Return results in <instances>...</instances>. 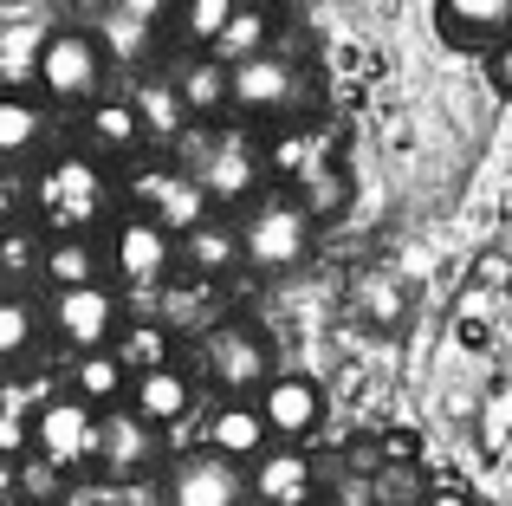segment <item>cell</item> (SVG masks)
<instances>
[{
  "label": "cell",
  "instance_id": "6da1fadb",
  "mask_svg": "<svg viewBox=\"0 0 512 506\" xmlns=\"http://www.w3.org/2000/svg\"><path fill=\"white\" fill-rule=\"evenodd\" d=\"M111 176H104L98 156L72 150V156H46L33 176V215L39 234H98L111 221Z\"/></svg>",
  "mask_w": 512,
  "mask_h": 506
},
{
  "label": "cell",
  "instance_id": "7a4b0ae2",
  "mask_svg": "<svg viewBox=\"0 0 512 506\" xmlns=\"http://www.w3.org/2000/svg\"><path fill=\"white\" fill-rule=\"evenodd\" d=\"M33 85L52 111H91L98 98H111V52L91 26H52L39 39Z\"/></svg>",
  "mask_w": 512,
  "mask_h": 506
},
{
  "label": "cell",
  "instance_id": "3957f363",
  "mask_svg": "<svg viewBox=\"0 0 512 506\" xmlns=\"http://www.w3.org/2000/svg\"><path fill=\"white\" fill-rule=\"evenodd\" d=\"M175 169L195 176V189L208 195V208H240V202H253L260 182H266L260 143H253L247 130H234V124H201L195 137L182 143V163Z\"/></svg>",
  "mask_w": 512,
  "mask_h": 506
},
{
  "label": "cell",
  "instance_id": "277c9868",
  "mask_svg": "<svg viewBox=\"0 0 512 506\" xmlns=\"http://www.w3.org/2000/svg\"><path fill=\"white\" fill-rule=\"evenodd\" d=\"M234 234H240V266H253V273H292L312 253L318 221L299 208L292 189H260L253 202H240Z\"/></svg>",
  "mask_w": 512,
  "mask_h": 506
},
{
  "label": "cell",
  "instance_id": "5b68a950",
  "mask_svg": "<svg viewBox=\"0 0 512 506\" xmlns=\"http://www.w3.org/2000/svg\"><path fill=\"white\" fill-rule=\"evenodd\" d=\"M305 98H312V72L279 46L227 65V111L247 117V124H286V117L305 111Z\"/></svg>",
  "mask_w": 512,
  "mask_h": 506
},
{
  "label": "cell",
  "instance_id": "8992f818",
  "mask_svg": "<svg viewBox=\"0 0 512 506\" xmlns=\"http://www.w3.org/2000/svg\"><path fill=\"white\" fill-rule=\"evenodd\" d=\"M46 331L65 344L72 357L85 351H111L117 331H124V292L117 286H59L46 299Z\"/></svg>",
  "mask_w": 512,
  "mask_h": 506
},
{
  "label": "cell",
  "instance_id": "52a82bcc",
  "mask_svg": "<svg viewBox=\"0 0 512 506\" xmlns=\"http://www.w3.org/2000/svg\"><path fill=\"white\" fill-rule=\"evenodd\" d=\"M201 377L221 396H260V383L273 377V344H266V331L240 325V318L208 325V338H201Z\"/></svg>",
  "mask_w": 512,
  "mask_h": 506
},
{
  "label": "cell",
  "instance_id": "ba28073f",
  "mask_svg": "<svg viewBox=\"0 0 512 506\" xmlns=\"http://www.w3.org/2000/svg\"><path fill=\"white\" fill-rule=\"evenodd\" d=\"M104 260H111V273L124 279V286H169L175 273V234L163 221H150L143 208H124V215L111 221V247H104Z\"/></svg>",
  "mask_w": 512,
  "mask_h": 506
},
{
  "label": "cell",
  "instance_id": "9c48e42d",
  "mask_svg": "<svg viewBox=\"0 0 512 506\" xmlns=\"http://www.w3.org/2000/svg\"><path fill=\"white\" fill-rule=\"evenodd\" d=\"M253 409H260L266 435L273 442H312L318 429H325V383L318 377H299V370H273V377L260 383V396H253Z\"/></svg>",
  "mask_w": 512,
  "mask_h": 506
},
{
  "label": "cell",
  "instance_id": "30bf717a",
  "mask_svg": "<svg viewBox=\"0 0 512 506\" xmlns=\"http://www.w3.org/2000/svg\"><path fill=\"white\" fill-rule=\"evenodd\" d=\"M91 448H98V409L78 403L72 390L33 409V455L39 461H52L59 474H72V468L91 461Z\"/></svg>",
  "mask_w": 512,
  "mask_h": 506
},
{
  "label": "cell",
  "instance_id": "8fae6325",
  "mask_svg": "<svg viewBox=\"0 0 512 506\" xmlns=\"http://www.w3.org/2000/svg\"><path fill=\"white\" fill-rule=\"evenodd\" d=\"M91 461H98L111 481H143V474L163 461V429H150L130 403L98 409V448H91Z\"/></svg>",
  "mask_w": 512,
  "mask_h": 506
},
{
  "label": "cell",
  "instance_id": "7c38bea8",
  "mask_svg": "<svg viewBox=\"0 0 512 506\" xmlns=\"http://www.w3.org/2000/svg\"><path fill=\"white\" fill-rule=\"evenodd\" d=\"M169 506H247V468L214 448H195V455H175L169 461V481H163Z\"/></svg>",
  "mask_w": 512,
  "mask_h": 506
},
{
  "label": "cell",
  "instance_id": "4fadbf2b",
  "mask_svg": "<svg viewBox=\"0 0 512 506\" xmlns=\"http://www.w3.org/2000/svg\"><path fill=\"white\" fill-rule=\"evenodd\" d=\"M52 156V104L39 91H0V169H33Z\"/></svg>",
  "mask_w": 512,
  "mask_h": 506
},
{
  "label": "cell",
  "instance_id": "5bb4252c",
  "mask_svg": "<svg viewBox=\"0 0 512 506\" xmlns=\"http://www.w3.org/2000/svg\"><path fill=\"white\" fill-rule=\"evenodd\" d=\"M312 487H318L312 455L292 448V442L266 448V455L253 461V474H247V494L260 500V506H312Z\"/></svg>",
  "mask_w": 512,
  "mask_h": 506
},
{
  "label": "cell",
  "instance_id": "9a60e30c",
  "mask_svg": "<svg viewBox=\"0 0 512 506\" xmlns=\"http://www.w3.org/2000/svg\"><path fill=\"white\" fill-rule=\"evenodd\" d=\"M169 91H175V111L188 124H221L227 117V65L214 52H188L169 72Z\"/></svg>",
  "mask_w": 512,
  "mask_h": 506
},
{
  "label": "cell",
  "instance_id": "2e32d148",
  "mask_svg": "<svg viewBox=\"0 0 512 506\" xmlns=\"http://www.w3.org/2000/svg\"><path fill=\"white\" fill-rule=\"evenodd\" d=\"M124 403L137 409L150 429H175V422L195 409V377H188V370H175V364L137 370V377H130V390H124Z\"/></svg>",
  "mask_w": 512,
  "mask_h": 506
},
{
  "label": "cell",
  "instance_id": "e0dca14e",
  "mask_svg": "<svg viewBox=\"0 0 512 506\" xmlns=\"http://www.w3.org/2000/svg\"><path fill=\"white\" fill-rule=\"evenodd\" d=\"M435 26L448 46L461 52H487L512 33V0H441L435 7Z\"/></svg>",
  "mask_w": 512,
  "mask_h": 506
},
{
  "label": "cell",
  "instance_id": "ac0fdd59",
  "mask_svg": "<svg viewBox=\"0 0 512 506\" xmlns=\"http://www.w3.org/2000/svg\"><path fill=\"white\" fill-rule=\"evenodd\" d=\"M130 208H143L150 221H163L169 234H188L195 221H208V195L195 189V176H182V169H163V182H137L130 189Z\"/></svg>",
  "mask_w": 512,
  "mask_h": 506
},
{
  "label": "cell",
  "instance_id": "d6986e66",
  "mask_svg": "<svg viewBox=\"0 0 512 506\" xmlns=\"http://www.w3.org/2000/svg\"><path fill=\"white\" fill-rule=\"evenodd\" d=\"M240 266V234H234V221H195L188 234H175V273H188V279H227Z\"/></svg>",
  "mask_w": 512,
  "mask_h": 506
},
{
  "label": "cell",
  "instance_id": "ffe728a7",
  "mask_svg": "<svg viewBox=\"0 0 512 506\" xmlns=\"http://www.w3.org/2000/svg\"><path fill=\"white\" fill-rule=\"evenodd\" d=\"M143 137H150V124H143V111L130 98H98L85 111V156H98V163L143 150Z\"/></svg>",
  "mask_w": 512,
  "mask_h": 506
},
{
  "label": "cell",
  "instance_id": "44dd1931",
  "mask_svg": "<svg viewBox=\"0 0 512 506\" xmlns=\"http://www.w3.org/2000/svg\"><path fill=\"white\" fill-rule=\"evenodd\" d=\"M201 448H214V455H227V461H260L266 448H273V435H266V422H260V409H253V396H227L221 409L208 416V442Z\"/></svg>",
  "mask_w": 512,
  "mask_h": 506
},
{
  "label": "cell",
  "instance_id": "7402d4cb",
  "mask_svg": "<svg viewBox=\"0 0 512 506\" xmlns=\"http://www.w3.org/2000/svg\"><path fill=\"white\" fill-rule=\"evenodd\" d=\"M104 241L98 234H46V266H39V279H46L52 292L59 286H98L104 279Z\"/></svg>",
  "mask_w": 512,
  "mask_h": 506
},
{
  "label": "cell",
  "instance_id": "603a6c76",
  "mask_svg": "<svg viewBox=\"0 0 512 506\" xmlns=\"http://www.w3.org/2000/svg\"><path fill=\"white\" fill-rule=\"evenodd\" d=\"M46 312H39L26 292H0V370H26L46 344Z\"/></svg>",
  "mask_w": 512,
  "mask_h": 506
},
{
  "label": "cell",
  "instance_id": "cb8c5ba5",
  "mask_svg": "<svg viewBox=\"0 0 512 506\" xmlns=\"http://www.w3.org/2000/svg\"><path fill=\"white\" fill-rule=\"evenodd\" d=\"M124 390H130V370L117 364V351H85V357H72V396H78V403L117 409V403H124Z\"/></svg>",
  "mask_w": 512,
  "mask_h": 506
},
{
  "label": "cell",
  "instance_id": "d4e9b609",
  "mask_svg": "<svg viewBox=\"0 0 512 506\" xmlns=\"http://www.w3.org/2000/svg\"><path fill=\"white\" fill-rule=\"evenodd\" d=\"M266 46H273V13H266L260 0H240L234 20L221 26V39H214L208 52L221 65H240V59H253V52H266Z\"/></svg>",
  "mask_w": 512,
  "mask_h": 506
},
{
  "label": "cell",
  "instance_id": "484cf974",
  "mask_svg": "<svg viewBox=\"0 0 512 506\" xmlns=\"http://www.w3.org/2000/svg\"><path fill=\"white\" fill-rule=\"evenodd\" d=\"M39 266H46V234H39V221H7V228H0V279H7L13 292H26L39 279Z\"/></svg>",
  "mask_w": 512,
  "mask_h": 506
},
{
  "label": "cell",
  "instance_id": "4316f807",
  "mask_svg": "<svg viewBox=\"0 0 512 506\" xmlns=\"http://www.w3.org/2000/svg\"><path fill=\"white\" fill-rule=\"evenodd\" d=\"M292 195H299V208L312 221H331L350 202V182H344L338 163H312V169H299V176H292Z\"/></svg>",
  "mask_w": 512,
  "mask_h": 506
},
{
  "label": "cell",
  "instance_id": "83f0119b",
  "mask_svg": "<svg viewBox=\"0 0 512 506\" xmlns=\"http://www.w3.org/2000/svg\"><path fill=\"white\" fill-rule=\"evenodd\" d=\"M240 0H175V33H182V46L208 52L214 39H221V26L234 20Z\"/></svg>",
  "mask_w": 512,
  "mask_h": 506
},
{
  "label": "cell",
  "instance_id": "f1b7e54d",
  "mask_svg": "<svg viewBox=\"0 0 512 506\" xmlns=\"http://www.w3.org/2000/svg\"><path fill=\"white\" fill-rule=\"evenodd\" d=\"M111 351H117V364H124L130 377H137V370H156V364H169V338H163L156 325H124V331H117V344H111Z\"/></svg>",
  "mask_w": 512,
  "mask_h": 506
},
{
  "label": "cell",
  "instance_id": "f546056e",
  "mask_svg": "<svg viewBox=\"0 0 512 506\" xmlns=\"http://www.w3.org/2000/svg\"><path fill=\"white\" fill-rule=\"evenodd\" d=\"M422 468H415V461H383V468H376V500L383 506H422Z\"/></svg>",
  "mask_w": 512,
  "mask_h": 506
},
{
  "label": "cell",
  "instance_id": "4dcf8cb0",
  "mask_svg": "<svg viewBox=\"0 0 512 506\" xmlns=\"http://www.w3.org/2000/svg\"><path fill=\"white\" fill-rule=\"evenodd\" d=\"M33 455V409H20V403H0V461H26Z\"/></svg>",
  "mask_w": 512,
  "mask_h": 506
},
{
  "label": "cell",
  "instance_id": "1f68e13d",
  "mask_svg": "<svg viewBox=\"0 0 512 506\" xmlns=\"http://www.w3.org/2000/svg\"><path fill=\"white\" fill-rule=\"evenodd\" d=\"M13 468H20V494H26V500H52V494H59V481H65V474L52 468V461H39V455L13 461Z\"/></svg>",
  "mask_w": 512,
  "mask_h": 506
},
{
  "label": "cell",
  "instance_id": "d6a6232c",
  "mask_svg": "<svg viewBox=\"0 0 512 506\" xmlns=\"http://www.w3.org/2000/svg\"><path fill=\"white\" fill-rule=\"evenodd\" d=\"M111 13H124V20L163 33V20H175V0H111Z\"/></svg>",
  "mask_w": 512,
  "mask_h": 506
},
{
  "label": "cell",
  "instance_id": "836d02e7",
  "mask_svg": "<svg viewBox=\"0 0 512 506\" xmlns=\"http://www.w3.org/2000/svg\"><path fill=\"white\" fill-rule=\"evenodd\" d=\"M487 85L500 91V98H512V33L500 46H487Z\"/></svg>",
  "mask_w": 512,
  "mask_h": 506
},
{
  "label": "cell",
  "instance_id": "e575fe53",
  "mask_svg": "<svg viewBox=\"0 0 512 506\" xmlns=\"http://www.w3.org/2000/svg\"><path fill=\"white\" fill-rule=\"evenodd\" d=\"M415 455H422V448H415L409 429H389V435H383V461H415Z\"/></svg>",
  "mask_w": 512,
  "mask_h": 506
},
{
  "label": "cell",
  "instance_id": "d590c367",
  "mask_svg": "<svg viewBox=\"0 0 512 506\" xmlns=\"http://www.w3.org/2000/svg\"><path fill=\"white\" fill-rule=\"evenodd\" d=\"M422 506H474V500H467L461 487H428V494H422Z\"/></svg>",
  "mask_w": 512,
  "mask_h": 506
}]
</instances>
